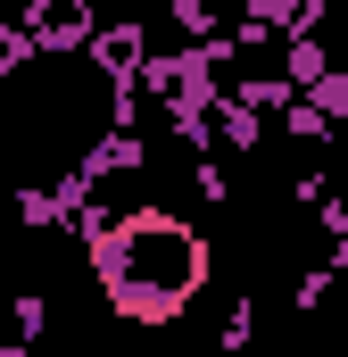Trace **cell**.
I'll return each instance as SVG.
<instances>
[{
    "mask_svg": "<svg viewBox=\"0 0 348 357\" xmlns=\"http://www.w3.org/2000/svg\"><path fill=\"white\" fill-rule=\"evenodd\" d=\"M84 258H91V282L108 291V307L125 324H174L207 291V241L174 208H141V216L91 233Z\"/></svg>",
    "mask_w": 348,
    "mask_h": 357,
    "instance_id": "obj_1",
    "label": "cell"
}]
</instances>
